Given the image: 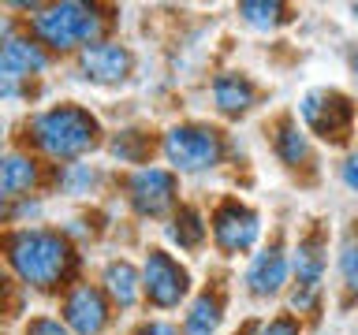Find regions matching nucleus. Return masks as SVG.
I'll return each mask as SVG.
<instances>
[{
    "label": "nucleus",
    "instance_id": "26",
    "mask_svg": "<svg viewBox=\"0 0 358 335\" xmlns=\"http://www.w3.org/2000/svg\"><path fill=\"white\" fill-rule=\"evenodd\" d=\"M134 335H179V328L172 320H145Z\"/></svg>",
    "mask_w": 358,
    "mask_h": 335
},
{
    "label": "nucleus",
    "instance_id": "24",
    "mask_svg": "<svg viewBox=\"0 0 358 335\" xmlns=\"http://www.w3.org/2000/svg\"><path fill=\"white\" fill-rule=\"evenodd\" d=\"M257 335H302V332H299V320H295V317H287V313H284V317H273V320H265L262 328H257Z\"/></svg>",
    "mask_w": 358,
    "mask_h": 335
},
{
    "label": "nucleus",
    "instance_id": "18",
    "mask_svg": "<svg viewBox=\"0 0 358 335\" xmlns=\"http://www.w3.org/2000/svg\"><path fill=\"white\" fill-rule=\"evenodd\" d=\"M273 149H276V156H280V164H287V168L310 164V138H306V131H302L295 119H280V123H276Z\"/></svg>",
    "mask_w": 358,
    "mask_h": 335
},
{
    "label": "nucleus",
    "instance_id": "4",
    "mask_svg": "<svg viewBox=\"0 0 358 335\" xmlns=\"http://www.w3.org/2000/svg\"><path fill=\"white\" fill-rule=\"evenodd\" d=\"M164 161L172 164L168 172L179 175H194V172H209L224 161V138L217 127L209 123H176L161 142Z\"/></svg>",
    "mask_w": 358,
    "mask_h": 335
},
{
    "label": "nucleus",
    "instance_id": "17",
    "mask_svg": "<svg viewBox=\"0 0 358 335\" xmlns=\"http://www.w3.org/2000/svg\"><path fill=\"white\" fill-rule=\"evenodd\" d=\"M220 317H224V302H220V295H217V290H201V295L187 306L183 335H217Z\"/></svg>",
    "mask_w": 358,
    "mask_h": 335
},
{
    "label": "nucleus",
    "instance_id": "25",
    "mask_svg": "<svg viewBox=\"0 0 358 335\" xmlns=\"http://www.w3.org/2000/svg\"><path fill=\"white\" fill-rule=\"evenodd\" d=\"M27 335H71L56 317H34L27 324Z\"/></svg>",
    "mask_w": 358,
    "mask_h": 335
},
{
    "label": "nucleus",
    "instance_id": "7",
    "mask_svg": "<svg viewBox=\"0 0 358 335\" xmlns=\"http://www.w3.org/2000/svg\"><path fill=\"white\" fill-rule=\"evenodd\" d=\"M257 234H262V216L250 205L231 198V201H220L213 209V242H217V250L224 257L246 253L257 242Z\"/></svg>",
    "mask_w": 358,
    "mask_h": 335
},
{
    "label": "nucleus",
    "instance_id": "20",
    "mask_svg": "<svg viewBox=\"0 0 358 335\" xmlns=\"http://www.w3.org/2000/svg\"><path fill=\"white\" fill-rule=\"evenodd\" d=\"M239 19L246 27H257V30H276L280 22L291 19V11H287V4H280V0H243Z\"/></svg>",
    "mask_w": 358,
    "mask_h": 335
},
{
    "label": "nucleus",
    "instance_id": "3",
    "mask_svg": "<svg viewBox=\"0 0 358 335\" xmlns=\"http://www.w3.org/2000/svg\"><path fill=\"white\" fill-rule=\"evenodd\" d=\"M105 30V19L94 4H78V0H64V4H49L34 15V34L38 45L52 52H71L94 45Z\"/></svg>",
    "mask_w": 358,
    "mask_h": 335
},
{
    "label": "nucleus",
    "instance_id": "27",
    "mask_svg": "<svg viewBox=\"0 0 358 335\" xmlns=\"http://www.w3.org/2000/svg\"><path fill=\"white\" fill-rule=\"evenodd\" d=\"M27 97V82H15V78H0V100H19Z\"/></svg>",
    "mask_w": 358,
    "mask_h": 335
},
{
    "label": "nucleus",
    "instance_id": "30",
    "mask_svg": "<svg viewBox=\"0 0 358 335\" xmlns=\"http://www.w3.org/2000/svg\"><path fill=\"white\" fill-rule=\"evenodd\" d=\"M0 153H4V123H0Z\"/></svg>",
    "mask_w": 358,
    "mask_h": 335
},
{
    "label": "nucleus",
    "instance_id": "28",
    "mask_svg": "<svg viewBox=\"0 0 358 335\" xmlns=\"http://www.w3.org/2000/svg\"><path fill=\"white\" fill-rule=\"evenodd\" d=\"M343 183H347V190H358V156H347L343 161Z\"/></svg>",
    "mask_w": 358,
    "mask_h": 335
},
{
    "label": "nucleus",
    "instance_id": "11",
    "mask_svg": "<svg viewBox=\"0 0 358 335\" xmlns=\"http://www.w3.org/2000/svg\"><path fill=\"white\" fill-rule=\"evenodd\" d=\"M131 67H134L131 49H123V45H116V41H94V45H86V49L78 52V71L97 86L127 82Z\"/></svg>",
    "mask_w": 358,
    "mask_h": 335
},
{
    "label": "nucleus",
    "instance_id": "13",
    "mask_svg": "<svg viewBox=\"0 0 358 335\" xmlns=\"http://www.w3.org/2000/svg\"><path fill=\"white\" fill-rule=\"evenodd\" d=\"M49 67V56L38 41L30 38H4L0 41V78H15V82H27V78L41 75Z\"/></svg>",
    "mask_w": 358,
    "mask_h": 335
},
{
    "label": "nucleus",
    "instance_id": "23",
    "mask_svg": "<svg viewBox=\"0 0 358 335\" xmlns=\"http://www.w3.org/2000/svg\"><path fill=\"white\" fill-rule=\"evenodd\" d=\"M340 272H343V287L358 290V250H355V234H347L340 246Z\"/></svg>",
    "mask_w": 358,
    "mask_h": 335
},
{
    "label": "nucleus",
    "instance_id": "8",
    "mask_svg": "<svg viewBox=\"0 0 358 335\" xmlns=\"http://www.w3.org/2000/svg\"><path fill=\"white\" fill-rule=\"evenodd\" d=\"M287 272H295V290H291V309L310 313L321 298V279H324V246L321 234H306L287 261Z\"/></svg>",
    "mask_w": 358,
    "mask_h": 335
},
{
    "label": "nucleus",
    "instance_id": "15",
    "mask_svg": "<svg viewBox=\"0 0 358 335\" xmlns=\"http://www.w3.org/2000/svg\"><path fill=\"white\" fill-rule=\"evenodd\" d=\"M213 100L220 116H243L257 105V86L243 71H220L213 78Z\"/></svg>",
    "mask_w": 358,
    "mask_h": 335
},
{
    "label": "nucleus",
    "instance_id": "16",
    "mask_svg": "<svg viewBox=\"0 0 358 335\" xmlns=\"http://www.w3.org/2000/svg\"><path fill=\"white\" fill-rule=\"evenodd\" d=\"M101 283H105V298H112L120 309L138 306V298H142V279H138V268H134L131 261H123V257L108 261L105 272H101Z\"/></svg>",
    "mask_w": 358,
    "mask_h": 335
},
{
    "label": "nucleus",
    "instance_id": "21",
    "mask_svg": "<svg viewBox=\"0 0 358 335\" xmlns=\"http://www.w3.org/2000/svg\"><path fill=\"white\" fill-rule=\"evenodd\" d=\"M97 183V172L90 164H67L64 172H60V186H64V194H90Z\"/></svg>",
    "mask_w": 358,
    "mask_h": 335
},
{
    "label": "nucleus",
    "instance_id": "14",
    "mask_svg": "<svg viewBox=\"0 0 358 335\" xmlns=\"http://www.w3.org/2000/svg\"><path fill=\"white\" fill-rule=\"evenodd\" d=\"M38 175H41V168L30 153H22V149L0 153V205L30 198V190L38 186Z\"/></svg>",
    "mask_w": 358,
    "mask_h": 335
},
{
    "label": "nucleus",
    "instance_id": "5",
    "mask_svg": "<svg viewBox=\"0 0 358 335\" xmlns=\"http://www.w3.org/2000/svg\"><path fill=\"white\" fill-rule=\"evenodd\" d=\"M138 279H142L145 302L157 309H176L190 290V272L168 250H161V246H153V250L145 253V265H142Z\"/></svg>",
    "mask_w": 358,
    "mask_h": 335
},
{
    "label": "nucleus",
    "instance_id": "1",
    "mask_svg": "<svg viewBox=\"0 0 358 335\" xmlns=\"http://www.w3.org/2000/svg\"><path fill=\"white\" fill-rule=\"evenodd\" d=\"M8 250V265L15 268V276L34 290H52L71 276L75 265V250L67 242V234L52 231V228H27L15 231L4 242Z\"/></svg>",
    "mask_w": 358,
    "mask_h": 335
},
{
    "label": "nucleus",
    "instance_id": "19",
    "mask_svg": "<svg viewBox=\"0 0 358 335\" xmlns=\"http://www.w3.org/2000/svg\"><path fill=\"white\" fill-rule=\"evenodd\" d=\"M164 234L179 246V250H198V246L206 242V220H201L198 209L183 205L172 220L164 223Z\"/></svg>",
    "mask_w": 358,
    "mask_h": 335
},
{
    "label": "nucleus",
    "instance_id": "10",
    "mask_svg": "<svg viewBox=\"0 0 358 335\" xmlns=\"http://www.w3.org/2000/svg\"><path fill=\"white\" fill-rule=\"evenodd\" d=\"M112 317L105 290L94 283H75L64 295V328L75 335H101Z\"/></svg>",
    "mask_w": 358,
    "mask_h": 335
},
{
    "label": "nucleus",
    "instance_id": "2",
    "mask_svg": "<svg viewBox=\"0 0 358 335\" xmlns=\"http://www.w3.org/2000/svg\"><path fill=\"white\" fill-rule=\"evenodd\" d=\"M101 123L83 105H52L30 119V138L49 161H75L97 145Z\"/></svg>",
    "mask_w": 358,
    "mask_h": 335
},
{
    "label": "nucleus",
    "instance_id": "22",
    "mask_svg": "<svg viewBox=\"0 0 358 335\" xmlns=\"http://www.w3.org/2000/svg\"><path fill=\"white\" fill-rule=\"evenodd\" d=\"M112 153L120 156L123 164H142V156H145V138L138 131H123L112 138Z\"/></svg>",
    "mask_w": 358,
    "mask_h": 335
},
{
    "label": "nucleus",
    "instance_id": "6",
    "mask_svg": "<svg viewBox=\"0 0 358 335\" xmlns=\"http://www.w3.org/2000/svg\"><path fill=\"white\" fill-rule=\"evenodd\" d=\"M302 119L313 134H321L324 142H343L351 134V119H355V105L351 97L340 94V89H313V94L302 97Z\"/></svg>",
    "mask_w": 358,
    "mask_h": 335
},
{
    "label": "nucleus",
    "instance_id": "12",
    "mask_svg": "<svg viewBox=\"0 0 358 335\" xmlns=\"http://www.w3.org/2000/svg\"><path fill=\"white\" fill-rule=\"evenodd\" d=\"M287 253L280 246H265L250 257V268H246V290L254 298H273L287 287Z\"/></svg>",
    "mask_w": 358,
    "mask_h": 335
},
{
    "label": "nucleus",
    "instance_id": "9",
    "mask_svg": "<svg viewBox=\"0 0 358 335\" xmlns=\"http://www.w3.org/2000/svg\"><path fill=\"white\" fill-rule=\"evenodd\" d=\"M127 198H131V205H134L138 216H161V212H168L176 205L179 183H176V175L168 172V168L145 164V168H138V172L131 175Z\"/></svg>",
    "mask_w": 358,
    "mask_h": 335
},
{
    "label": "nucleus",
    "instance_id": "29",
    "mask_svg": "<svg viewBox=\"0 0 358 335\" xmlns=\"http://www.w3.org/2000/svg\"><path fill=\"white\" fill-rule=\"evenodd\" d=\"M4 290H8V276H4V268H0V298H4Z\"/></svg>",
    "mask_w": 358,
    "mask_h": 335
}]
</instances>
